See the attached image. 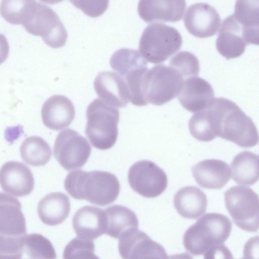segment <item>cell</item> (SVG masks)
I'll return each instance as SVG.
<instances>
[{
    "mask_svg": "<svg viewBox=\"0 0 259 259\" xmlns=\"http://www.w3.org/2000/svg\"><path fill=\"white\" fill-rule=\"evenodd\" d=\"M169 66L175 69L184 79L197 76L199 72V63L197 58L187 51H181L170 59Z\"/></svg>",
    "mask_w": 259,
    "mask_h": 259,
    "instance_id": "4dcf8cb0",
    "label": "cell"
},
{
    "mask_svg": "<svg viewBox=\"0 0 259 259\" xmlns=\"http://www.w3.org/2000/svg\"><path fill=\"white\" fill-rule=\"evenodd\" d=\"M64 188L74 199L105 206L113 203L118 197L120 183L117 177L108 171L75 170L69 172L66 177Z\"/></svg>",
    "mask_w": 259,
    "mask_h": 259,
    "instance_id": "3957f363",
    "label": "cell"
},
{
    "mask_svg": "<svg viewBox=\"0 0 259 259\" xmlns=\"http://www.w3.org/2000/svg\"><path fill=\"white\" fill-rule=\"evenodd\" d=\"M20 152L22 160L33 166L45 165L51 159L52 155L49 144L38 136L26 138L21 145Z\"/></svg>",
    "mask_w": 259,
    "mask_h": 259,
    "instance_id": "484cf974",
    "label": "cell"
},
{
    "mask_svg": "<svg viewBox=\"0 0 259 259\" xmlns=\"http://www.w3.org/2000/svg\"><path fill=\"white\" fill-rule=\"evenodd\" d=\"M0 185L5 192L17 197H23L33 191L34 180L31 170L24 164L9 161L0 168Z\"/></svg>",
    "mask_w": 259,
    "mask_h": 259,
    "instance_id": "5bb4252c",
    "label": "cell"
},
{
    "mask_svg": "<svg viewBox=\"0 0 259 259\" xmlns=\"http://www.w3.org/2000/svg\"><path fill=\"white\" fill-rule=\"evenodd\" d=\"M232 225L229 219L221 213H207L191 226L184 233L183 244L193 255L204 254V258H213L226 246Z\"/></svg>",
    "mask_w": 259,
    "mask_h": 259,
    "instance_id": "7a4b0ae2",
    "label": "cell"
},
{
    "mask_svg": "<svg viewBox=\"0 0 259 259\" xmlns=\"http://www.w3.org/2000/svg\"><path fill=\"white\" fill-rule=\"evenodd\" d=\"M184 79L177 70L170 66H155L144 75L142 84L143 97L147 103L162 105L179 95Z\"/></svg>",
    "mask_w": 259,
    "mask_h": 259,
    "instance_id": "8992f818",
    "label": "cell"
},
{
    "mask_svg": "<svg viewBox=\"0 0 259 259\" xmlns=\"http://www.w3.org/2000/svg\"><path fill=\"white\" fill-rule=\"evenodd\" d=\"M86 116L85 133L92 145L101 150L112 147L118 136V110L96 99L87 107Z\"/></svg>",
    "mask_w": 259,
    "mask_h": 259,
    "instance_id": "277c9868",
    "label": "cell"
},
{
    "mask_svg": "<svg viewBox=\"0 0 259 259\" xmlns=\"http://www.w3.org/2000/svg\"><path fill=\"white\" fill-rule=\"evenodd\" d=\"M22 25L29 33L40 36L52 48L62 47L66 42L67 32L58 15L41 3L35 4Z\"/></svg>",
    "mask_w": 259,
    "mask_h": 259,
    "instance_id": "ba28073f",
    "label": "cell"
},
{
    "mask_svg": "<svg viewBox=\"0 0 259 259\" xmlns=\"http://www.w3.org/2000/svg\"><path fill=\"white\" fill-rule=\"evenodd\" d=\"M226 208L235 225L249 232L258 229V196L252 189L235 186L224 193Z\"/></svg>",
    "mask_w": 259,
    "mask_h": 259,
    "instance_id": "52a82bcc",
    "label": "cell"
},
{
    "mask_svg": "<svg viewBox=\"0 0 259 259\" xmlns=\"http://www.w3.org/2000/svg\"><path fill=\"white\" fill-rule=\"evenodd\" d=\"M94 86L100 99L114 107L126 106L129 92L124 78L117 73L111 71L100 72L96 76Z\"/></svg>",
    "mask_w": 259,
    "mask_h": 259,
    "instance_id": "e0dca14e",
    "label": "cell"
},
{
    "mask_svg": "<svg viewBox=\"0 0 259 259\" xmlns=\"http://www.w3.org/2000/svg\"><path fill=\"white\" fill-rule=\"evenodd\" d=\"M206 110L211 129L216 137L243 148L257 144L258 134L253 121L235 103L223 97L214 98Z\"/></svg>",
    "mask_w": 259,
    "mask_h": 259,
    "instance_id": "6da1fadb",
    "label": "cell"
},
{
    "mask_svg": "<svg viewBox=\"0 0 259 259\" xmlns=\"http://www.w3.org/2000/svg\"><path fill=\"white\" fill-rule=\"evenodd\" d=\"M186 7L185 0H140L138 12L147 23L176 22L183 18Z\"/></svg>",
    "mask_w": 259,
    "mask_h": 259,
    "instance_id": "2e32d148",
    "label": "cell"
},
{
    "mask_svg": "<svg viewBox=\"0 0 259 259\" xmlns=\"http://www.w3.org/2000/svg\"><path fill=\"white\" fill-rule=\"evenodd\" d=\"M26 232V221L20 202L15 197L0 192V234L21 236Z\"/></svg>",
    "mask_w": 259,
    "mask_h": 259,
    "instance_id": "44dd1931",
    "label": "cell"
},
{
    "mask_svg": "<svg viewBox=\"0 0 259 259\" xmlns=\"http://www.w3.org/2000/svg\"><path fill=\"white\" fill-rule=\"evenodd\" d=\"M188 125L190 134L198 141L209 142L217 138L211 129L206 109L193 115Z\"/></svg>",
    "mask_w": 259,
    "mask_h": 259,
    "instance_id": "1f68e13d",
    "label": "cell"
},
{
    "mask_svg": "<svg viewBox=\"0 0 259 259\" xmlns=\"http://www.w3.org/2000/svg\"><path fill=\"white\" fill-rule=\"evenodd\" d=\"M214 95L209 83L195 76L184 81L178 99L185 109L195 113L207 109L214 99Z\"/></svg>",
    "mask_w": 259,
    "mask_h": 259,
    "instance_id": "9a60e30c",
    "label": "cell"
},
{
    "mask_svg": "<svg viewBox=\"0 0 259 259\" xmlns=\"http://www.w3.org/2000/svg\"><path fill=\"white\" fill-rule=\"evenodd\" d=\"M95 244L91 240L76 237L66 246L63 254L64 258H95Z\"/></svg>",
    "mask_w": 259,
    "mask_h": 259,
    "instance_id": "d6a6232c",
    "label": "cell"
},
{
    "mask_svg": "<svg viewBox=\"0 0 259 259\" xmlns=\"http://www.w3.org/2000/svg\"><path fill=\"white\" fill-rule=\"evenodd\" d=\"M191 171L197 183L209 189L222 188L229 182L231 175L229 164L215 159L201 161L193 166Z\"/></svg>",
    "mask_w": 259,
    "mask_h": 259,
    "instance_id": "d6986e66",
    "label": "cell"
},
{
    "mask_svg": "<svg viewBox=\"0 0 259 259\" xmlns=\"http://www.w3.org/2000/svg\"><path fill=\"white\" fill-rule=\"evenodd\" d=\"M72 226L78 237L91 240L96 239L106 233L105 211L93 206H84L75 213Z\"/></svg>",
    "mask_w": 259,
    "mask_h": 259,
    "instance_id": "ffe728a7",
    "label": "cell"
},
{
    "mask_svg": "<svg viewBox=\"0 0 259 259\" xmlns=\"http://www.w3.org/2000/svg\"><path fill=\"white\" fill-rule=\"evenodd\" d=\"M184 22L190 34L203 38L217 33L220 26L221 18L213 7L206 3H199L189 7Z\"/></svg>",
    "mask_w": 259,
    "mask_h": 259,
    "instance_id": "4fadbf2b",
    "label": "cell"
},
{
    "mask_svg": "<svg viewBox=\"0 0 259 259\" xmlns=\"http://www.w3.org/2000/svg\"><path fill=\"white\" fill-rule=\"evenodd\" d=\"M174 205L179 214L188 219H197L203 214L207 205L205 193L195 186L181 188L175 194Z\"/></svg>",
    "mask_w": 259,
    "mask_h": 259,
    "instance_id": "7402d4cb",
    "label": "cell"
},
{
    "mask_svg": "<svg viewBox=\"0 0 259 259\" xmlns=\"http://www.w3.org/2000/svg\"><path fill=\"white\" fill-rule=\"evenodd\" d=\"M70 203L67 195L52 192L42 198L37 206V213L43 223L49 226L59 225L68 217Z\"/></svg>",
    "mask_w": 259,
    "mask_h": 259,
    "instance_id": "603a6c76",
    "label": "cell"
},
{
    "mask_svg": "<svg viewBox=\"0 0 259 259\" xmlns=\"http://www.w3.org/2000/svg\"><path fill=\"white\" fill-rule=\"evenodd\" d=\"M233 15L253 38L258 40V0H237Z\"/></svg>",
    "mask_w": 259,
    "mask_h": 259,
    "instance_id": "4316f807",
    "label": "cell"
},
{
    "mask_svg": "<svg viewBox=\"0 0 259 259\" xmlns=\"http://www.w3.org/2000/svg\"><path fill=\"white\" fill-rule=\"evenodd\" d=\"M73 6L85 15L95 18L101 16L107 9L109 0H69Z\"/></svg>",
    "mask_w": 259,
    "mask_h": 259,
    "instance_id": "e575fe53",
    "label": "cell"
},
{
    "mask_svg": "<svg viewBox=\"0 0 259 259\" xmlns=\"http://www.w3.org/2000/svg\"><path fill=\"white\" fill-rule=\"evenodd\" d=\"M110 64L122 77L137 68L147 66L146 60L138 51L125 48L118 50L112 55Z\"/></svg>",
    "mask_w": 259,
    "mask_h": 259,
    "instance_id": "f1b7e54d",
    "label": "cell"
},
{
    "mask_svg": "<svg viewBox=\"0 0 259 259\" xmlns=\"http://www.w3.org/2000/svg\"><path fill=\"white\" fill-rule=\"evenodd\" d=\"M182 45V36L175 28L156 23L149 25L143 31L139 50L145 60L158 64L179 50Z\"/></svg>",
    "mask_w": 259,
    "mask_h": 259,
    "instance_id": "5b68a950",
    "label": "cell"
},
{
    "mask_svg": "<svg viewBox=\"0 0 259 259\" xmlns=\"http://www.w3.org/2000/svg\"><path fill=\"white\" fill-rule=\"evenodd\" d=\"M91 152L88 141L76 131L66 129L57 136L54 148V155L60 164L70 170L82 167Z\"/></svg>",
    "mask_w": 259,
    "mask_h": 259,
    "instance_id": "9c48e42d",
    "label": "cell"
},
{
    "mask_svg": "<svg viewBox=\"0 0 259 259\" xmlns=\"http://www.w3.org/2000/svg\"><path fill=\"white\" fill-rule=\"evenodd\" d=\"M75 108L71 100L66 96L55 95L44 103L41 118L48 128L59 131L68 126L73 120Z\"/></svg>",
    "mask_w": 259,
    "mask_h": 259,
    "instance_id": "ac0fdd59",
    "label": "cell"
},
{
    "mask_svg": "<svg viewBox=\"0 0 259 259\" xmlns=\"http://www.w3.org/2000/svg\"><path fill=\"white\" fill-rule=\"evenodd\" d=\"M44 3L53 5L58 4L64 0H39Z\"/></svg>",
    "mask_w": 259,
    "mask_h": 259,
    "instance_id": "8d00e7d4",
    "label": "cell"
},
{
    "mask_svg": "<svg viewBox=\"0 0 259 259\" xmlns=\"http://www.w3.org/2000/svg\"><path fill=\"white\" fill-rule=\"evenodd\" d=\"M232 179L237 184L252 185L259 178L258 156L244 151L236 155L231 164Z\"/></svg>",
    "mask_w": 259,
    "mask_h": 259,
    "instance_id": "d4e9b609",
    "label": "cell"
},
{
    "mask_svg": "<svg viewBox=\"0 0 259 259\" xmlns=\"http://www.w3.org/2000/svg\"><path fill=\"white\" fill-rule=\"evenodd\" d=\"M36 3L35 0H2L0 14L11 24L22 25Z\"/></svg>",
    "mask_w": 259,
    "mask_h": 259,
    "instance_id": "83f0119b",
    "label": "cell"
},
{
    "mask_svg": "<svg viewBox=\"0 0 259 259\" xmlns=\"http://www.w3.org/2000/svg\"><path fill=\"white\" fill-rule=\"evenodd\" d=\"M9 49L7 39L5 35L0 33V65L3 63L8 58Z\"/></svg>",
    "mask_w": 259,
    "mask_h": 259,
    "instance_id": "d590c367",
    "label": "cell"
},
{
    "mask_svg": "<svg viewBox=\"0 0 259 259\" xmlns=\"http://www.w3.org/2000/svg\"><path fill=\"white\" fill-rule=\"evenodd\" d=\"M118 250L124 259L168 258L161 244L138 228L130 229L119 237Z\"/></svg>",
    "mask_w": 259,
    "mask_h": 259,
    "instance_id": "7c38bea8",
    "label": "cell"
},
{
    "mask_svg": "<svg viewBox=\"0 0 259 259\" xmlns=\"http://www.w3.org/2000/svg\"><path fill=\"white\" fill-rule=\"evenodd\" d=\"M23 252L31 258H56L55 250L51 241L41 234H25Z\"/></svg>",
    "mask_w": 259,
    "mask_h": 259,
    "instance_id": "f546056e",
    "label": "cell"
},
{
    "mask_svg": "<svg viewBox=\"0 0 259 259\" xmlns=\"http://www.w3.org/2000/svg\"><path fill=\"white\" fill-rule=\"evenodd\" d=\"M24 235L11 236L0 234V258H21Z\"/></svg>",
    "mask_w": 259,
    "mask_h": 259,
    "instance_id": "836d02e7",
    "label": "cell"
},
{
    "mask_svg": "<svg viewBox=\"0 0 259 259\" xmlns=\"http://www.w3.org/2000/svg\"><path fill=\"white\" fill-rule=\"evenodd\" d=\"M128 181L132 189L146 198H154L166 189L167 177L165 171L152 161L142 160L130 168Z\"/></svg>",
    "mask_w": 259,
    "mask_h": 259,
    "instance_id": "30bf717a",
    "label": "cell"
},
{
    "mask_svg": "<svg viewBox=\"0 0 259 259\" xmlns=\"http://www.w3.org/2000/svg\"><path fill=\"white\" fill-rule=\"evenodd\" d=\"M106 218L105 234L115 239L126 231L138 228L139 221L136 213L131 209L121 205H114L104 210Z\"/></svg>",
    "mask_w": 259,
    "mask_h": 259,
    "instance_id": "cb8c5ba5",
    "label": "cell"
},
{
    "mask_svg": "<svg viewBox=\"0 0 259 259\" xmlns=\"http://www.w3.org/2000/svg\"><path fill=\"white\" fill-rule=\"evenodd\" d=\"M257 42L234 18L229 16L222 23L216 40L218 52L227 59H234L242 55L247 44Z\"/></svg>",
    "mask_w": 259,
    "mask_h": 259,
    "instance_id": "8fae6325",
    "label": "cell"
}]
</instances>
